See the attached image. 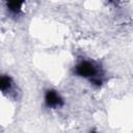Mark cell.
Wrapping results in <instances>:
<instances>
[{
    "instance_id": "4",
    "label": "cell",
    "mask_w": 133,
    "mask_h": 133,
    "mask_svg": "<svg viewBox=\"0 0 133 133\" xmlns=\"http://www.w3.org/2000/svg\"><path fill=\"white\" fill-rule=\"evenodd\" d=\"M0 87H1V90L3 92H6L10 89L11 87V80L9 77H6V76H2L1 79H0Z\"/></svg>"
},
{
    "instance_id": "1",
    "label": "cell",
    "mask_w": 133,
    "mask_h": 133,
    "mask_svg": "<svg viewBox=\"0 0 133 133\" xmlns=\"http://www.w3.org/2000/svg\"><path fill=\"white\" fill-rule=\"evenodd\" d=\"M75 73L80 76V77H84V78H90L91 81L97 78V74H98V69L97 66L87 60H83L81 62H79L76 68H75Z\"/></svg>"
},
{
    "instance_id": "3",
    "label": "cell",
    "mask_w": 133,
    "mask_h": 133,
    "mask_svg": "<svg viewBox=\"0 0 133 133\" xmlns=\"http://www.w3.org/2000/svg\"><path fill=\"white\" fill-rule=\"evenodd\" d=\"M24 1L25 0H5L7 8L14 14H18L21 11V8H22Z\"/></svg>"
},
{
    "instance_id": "2",
    "label": "cell",
    "mask_w": 133,
    "mask_h": 133,
    "mask_svg": "<svg viewBox=\"0 0 133 133\" xmlns=\"http://www.w3.org/2000/svg\"><path fill=\"white\" fill-rule=\"evenodd\" d=\"M45 102H46V105L48 107H60L62 106L63 104V101L62 99L60 98V96L53 89H49L46 91V95H45Z\"/></svg>"
}]
</instances>
